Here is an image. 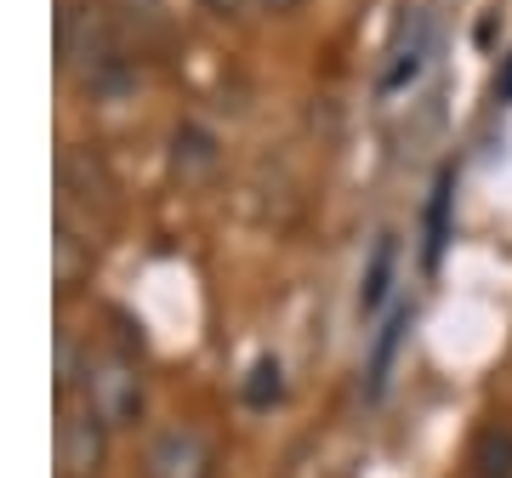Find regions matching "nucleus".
I'll return each instance as SVG.
<instances>
[{
  "label": "nucleus",
  "mask_w": 512,
  "mask_h": 478,
  "mask_svg": "<svg viewBox=\"0 0 512 478\" xmlns=\"http://www.w3.org/2000/svg\"><path fill=\"white\" fill-rule=\"evenodd\" d=\"M80 399L92 410L103 427H131L143 416V370L131 365L126 353H86V365H80Z\"/></svg>",
  "instance_id": "nucleus-1"
},
{
  "label": "nucleus",
  "mask_w": 512,
  "mask_h": 478,
  "mask_svg": "<svg viewBox=\"0 0 512 478\" xmlns=\"http://www.w3.org/2000/svg\"><path fill=\"white\" fill-rule=\"evenodd\" d=\"M57 40H63V63H69L74 74H86V86H103V74H126L120 46H114L109 23H103L97 6H69Z\"/></svg>",
  "instance_id": "nucleus-2"
},
{
  "label": "nucleus",
  "mask_w": 512,
  "mask_h": 478,
  "mask_svg": "<svg viewBox=\"0 0 512 478\" xmlns=\"http://www.w3.org/2000/svg\"><path fill=\"white\" fill-rule=\"evenodd\" d=\"M217 473V450L200 427H165L143 450V478H211Z\"/></svg>",
  "instance_id": "nucleus-3"
},
{
  "label": "nucleus",
  "mask_w": 512,
  "mask_h": 478,
  "mask_svg": "<svg viewBox=\"0 0 512 478\" xmlns=\"http://www.w3.org/2000/svg\"><path fill=\"white\" fill-rule=\"evenodd\" d=\"M103 456H109V427L97 422L86 405L69 410L57 422V467H63V478H97Z\"/></svg>",
  "instance_id": "nucleus-4"
},
{
  "label": "nucleus",
  "mask_w": 512,
  "mask_h": 478,
  "mask_svg": "<svg viewBox=\"0 0 512 478\" xmlns=\"http://www.w3.org/2000/svg\"><path fill=\"white\" fill-rule=\"evenodd\" d=\"M427 46H433V29H427V12H410L399 23V40H393V52H387V69H382V92H404L410 80L421 74L427 63Z\"/></svg>",
  "instance_id": "nucleus-5"
},
{
  "label": "nucleus",
  "mask_w": 512,
  "mask_h": 478,
  "mask_svg": "<svg viewBox=\"0 0 512 478\" xmlns=\"http://www.w3.org/2000/svg\"><path fill=\"white\" fill-rule=\"evenodd\" d=\"M393 279H399V234H382L370 245L365 274H359V319H376L393 302Z\"/></svg>",
  "instance_id": "nucleus-6"
},
{
  "label": "nucleus",
  "mask_w": 512,
  "mask_h": 478,
  "mask_svg": "<svg viewBox=\"0 0 512 478\" xmlns=\"http://www.w3.org/2000/svg\"><path fill=\"white\" fill-rule=\"evenodd\" d=\"M171 171H177L183 183L211 177V171H217V137L205 126H177V137H171Z\"/></svg>",
  "instance_id": "nucleus-7"
},
{
  "label": "nucleus",
  "mask_w": 512,
  "mask_h": 478,
  "mask_svg": "<svg viewBox=\"0 0 512 478\" xmlns=\"http://www.w3.org/2000/svg\"><path fill=\"white\" fill-rule=\"evenodd\" d=\"M473 473L478 478H512V427H484L473 444Z\"/></svg>",
  "instance_id": "nucleus-8"
},
{
  "label": "nucleus",
  "mask_w": 512,
  "mask_h": 478,
  "mask_svg": "<svg viewBox=\"0 0 512 478\" xmlns=\"http://www.w3.org/2000/svg\"><path fill=\"white\" fill-rule=\"evenodd\" d=\"M279 393H285V365H279V359H256L251 376H245V405H251V410H268Z\"/></svg>",
  "instance_id": "nucleus-9"
},
{
  "label": "nucleus",
  "mask_w": 512,
  "mask_h": 478,
  "mask_svg": "<svg viewBox=\"0 0 512 478\" xmlns=\"http://www.w3.org/2000/svg\"><path fill=\"white\" fill-rule=\"evenodd\" d=\"M80 268H92V245L80 251V239H74L69 222H63V228H57V285H63V291H74Z\"/></svg>",
  "instance_id": "nucleus-10"
},
{
  "label": "nucleus",
  "mask_w": 512,
  "mask_h": 478,
  "mask_svg": "<svg viewBox=\"0 0 512 478\" xmlns=\"http://www.w3.org/2000/svg\"><path fill=\"white\" fill-rule=\"evenodd\" d=\"M399 331H404V313H393L387 331H382V342H376V359H370V393H382L387 365H393V348H399Z\"/></svg>",
  "instance_id": "nucleus-11"
},
{
  "label": "nucleus",
  "mask_w": 512,
  "mask_h": 478,
  "mask_svg": "<svg viewBox=\"0 0 512 478\" xmlns=\"http://www.w3.org/2000/svg\"><path fill=\"white\" fill-rule=\"evenodd\" d=\"M444 211H450V177H444L439 183V194H433V239H427V251H433V257H439V245H444Z\"/></svg>",
  "instance_id": "nucleus-12"
},
{
  "label": "nucleus",
  "mask_w": 512,
  "mask_h": 478,
  "mask_svg": "<svg viewBox=\"0 0 512 478\" xmlns=\"http://www.w3.org/2000/svg\"><path fill=\"white\" fill-rule=\"evenodd\" d=\"M245 6H251V0H205V12H217V18H234Z\"/></svg>",
  "instance_id": "nucleus-13"
},
{
  "label": "nucleus",
  "mask_w": 512,
  "mask_h": 478,
  "mask_svg": "<svg viewBox=\"0 0 512 478\" xmlns=\"http://www.w3.org/2000/svg\"><path fill=\"white\" fill-rule=\"evenodd\" d=\"M262 6H268V12H296L302 0H262Z\"/></svg>",
  "instance_id": "nucleus-14"
}]
</instances>
